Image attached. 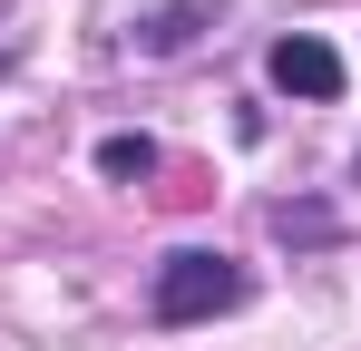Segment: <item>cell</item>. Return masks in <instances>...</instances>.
<instances>
[{"label": "cell", "instance_id": "7a4b0ae2", "mask_svg": "<svg viewBox=\"0 0 361 351\" xmlns=\"http://www.w3.org/2000/svg\"><path fill=\"white\" fill-rule=\"evenodd\" d=\"M264 78H274L283 98H342V49L312 39V30H293V39L264 49Z\"/></svg>", "mask_w": 361, "mask_h": 351}, {"label": "cell", "instance_id": "8992f818", "mask_svg": "<svg viewBox=\"0 0 361 351\" xmlns=\"http://www.w3.org/2000/svg\"><path fill=\"white\" fill-rule=\"evenodd\" d=\"M352 176H361V156H352Z\"/></svg>", "mask_w": 361, "mask_h": 351}, {"label": "cell", "instance_id": "5b68a950", "mask_svg": "<svg viewBox=\"0 0 361 351\" xmlns=\"http://www.w3.org/2000/svg\"><path fill=\"white\" fill-rule=\"evenodd\" d=\"M195 20H205V0H176V10H157V20L137 30V49H147V58H166V49H185V39H195Z\"/></svg>", "mask_w": 361, "mask_h": 351}, {"label": "cell", "instance_id": "6da1fadb", "mask_svg": "<svg viewBox=\"0 0 361 351\" xmlns=\"http://www.w3.org/2000/svg\"><path fill=\"white\" fill-rule=\"evenodd\" d=\"M235 302H244V264H235V254H205V244L166 254V264H157V292H147V312H157L166 332L215 322V312H235Z\"/></svg>", "mask_w": 361, "mask_h": 351}, {"label": "cell", "instance_id": "277c9868", "mask_svg": "<svg viewBox=\"0 0 361 351\" xmlns=\"http://www.w3.org/2000/svg\"><path fill=\"white\" fill-rule=\"evenodd\" d=\"M98 176H108V185L157 176V137H98Z\"/></svg>", "mask_w": 361, "mask_h": 351}, {"label": "cell", "instance_id": "3957f363", "mask_svg": "<svg viewBox=\"0 0 361 351\" xmlns=\"http://www.w3.org/2000/svg\"><path fill=\"white\" fill-rule=\"evenodd\" d=\"M274 234L302 244V254H322V244H342V215H332L322 195H283V205H274Z\"/></svg>", "mask_w": 361, "mask_h": 351}]
</instances>
